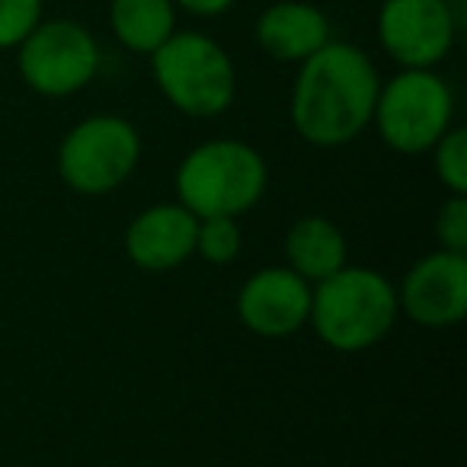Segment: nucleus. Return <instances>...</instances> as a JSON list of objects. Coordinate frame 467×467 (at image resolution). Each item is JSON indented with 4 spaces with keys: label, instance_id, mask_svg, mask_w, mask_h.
Segmentation results:
<instances>
[{
    "label": "nucleus",
    "instance_id": "nucleus-14",
    "mask_svg": "<svg viewBox=\"0 0 467 467\" xmlns=\"http://www.w3.org/2000/svg\"><path fill=\"white\" fill-rule=\"evenodd\" d=\"M109 26L129 52L154 55L176 33L173 0H109Z\"/></svg>",
    "mask_w": 467,
    "mask_h": 467
},
{
    "label": "nucleus",
    "instance_id": "nucleus-19",
    "mask_svg": "<svg viewBox=\"0 0 467 467\" xmlns=\"http://www.w3.org/2000/svg\"><path fill=\"white\" fill-rule=\"evenodd\" d=\"M234 0H173V7H182L195 16H218L231 7Z\"/></svg>",
    "mask_w": 467,
    "mask_h": 467
},
{
    "label": "nucleus",
    "instance_id": "nucleus-8",
    "mask_svg": "<svg viewBox=\"0 0 467 467\" xmlns=\"http://www.w3.org/2000/svg\"><path fill=\"white\" fill-rule=\"evenodd\" d=\"M448 0H384L378 14V42L400 67H435L454 46Z\"/></svg>",
    "mask_w": 467,
    "mask_h": 467
},
{
    "label": "nucleus",
    "instance_id": "nucleus-12",
    "mask_svg": "<svg viewBox=\"0 0 467 467\" xmlns=\"http://www.w3.org/2000/svg\"><path fill=\"white\" fill-rule=\"evenodd\" d=\"M256 42L275 61L301 65L330 42V20L324 10L301 0H279L256 20Z\"/></svg>",
    "mask_w": 467,
    "mask_h": 467
},
{
    "label": "nucleus",
    "instance_id": "nucleus-11",
    "mask_svg": "<svg viewBox=\"0 0 467 467\" xmlns=\"http://www.w3.org/2000/svg\"><path fill=\"white\" fill-rule=\"evenodd\" d=\"M199 218L180 202L150 205L125 231V256L144 273H170L195 256Z\"/></svg>",
    "mask_w": 467,
    "mask_h": 467
},
{
    "label": "nucleus",
    "instance_id": "nucleus-5",
    "mask_svg": "<svg viewBox=\"0 0 467 467\" xmlns=\"http://www.w3.org/2000/svg\"><path fill=\"white\" fill-rule=\"evenodd\" d=\"M454 93L432 67H400L381 84L375 122L381 141L397 154H426L451 129Z\"/></svg>",
    "mask_w": 467,
    "mask_h": 467
},
{
    "label": "nucleus",
    "instance_id": "nucleus-7",
    "mask_svg": "<svg viewBox=\"0 0 467 467\" xmlns=\"http://www.w3.org/2000/svg\"><path fill=\"white\" fill-rule=\"evenodd\" d=\"M23 84L42 97H74L99 71V46L90 29L74 20H42L16 46Z\"/></svg>",
    "mask_w": 467,
    "mask_h": 467
},
{
    "label": "nucleus",
    "instance_id": "nucleus-4",
    "mask_svg": "<svg viewBox=\"0 0 467 467\" xmlns=\"http://www.w3.org/2000/svg\"><path fill=\"white\" fill-rule=\"evenodd\" d=\"M154 84L173 109L214 119L237 97V71L224 48L202 33H173L150 55Z\"/></svg>",
    "mask_w": 467,
    "mask_h": 467
},
{
    "label": "nucleus",
    "instance_id": "nucleus-3",
    "mask_svg": "<svg viewBox=\"0 0 467 467\" xmlns=\"http://www.w3.org/2000/svg\"><path fill=\"white\" fill-rule=\"evenodd\" d=\"M173 186L195 218H241L266 192L269 167L254 144L214 138L182 157Z\"/></svg>",
    "mask_w": 467,
    "mask_h": 467
},
{
    "label": "nucleus",
    "instance_id": "nucleus-15",
    "mask_svg": "<svg viewBox=\"0 0 467 467\" xmlns=\"http://www.w3.org/2000/svg\"><path fill=\"white\" fill-rule=\"evenodd\" d=\"M244 234L237 218H199L195 231V254L212 266H227L241 256Z\"/></svg>",
    "mask_w": 467,
    "mask_h": 467
},
{
    "label": "nucleus",
    "instance_id": "nucleus-9",
    "mask_svg": "<svg viewBox=\"0 0 467 467\" xmlns=\"http://www.w3.org/2000/svg\"><path fill=\"white\" fill-rule=\"evenodd\" d=\"M397 307L429 330L458 327L467 314V254L435 250L413 263L397 285Z\"/></svg>",
    "mask_w": 467,
    "mask_h": 467
},
{
    "label": "nucleus",
    "instance_id": "nucleus-10",
    "mask_svg": "<svg viewBox=\"0 0 467 467\" xmlns=\"http://www.w3.org/2000/svg\"><path fill=\"white\" fill-rule=\"evenodd\" d=\"M314 285L288 266H266L254 273L237 292V317L263 339L298 333L311 317Z\"/></svg>",
    "mask_w": 467,
    "mask_h": 467
},
{
    "label": "nucleus",
    "instance_id": "nucleus-2",
    "mask_svg": "<svg viewBox=\"0 0 467 467\" xmlns=\"http://www.w3.org/2000/svg\"><path fill=\"white\" fill-rule=\"evenodd\" d=\"M400 307L397 285L384 273L346 263L330 279L317 282L307 324L333 352H365L394 330Z\"/></svg>",
    "mask_w": 467,
    "mask_h": 467
},
{
    "label": "nucleus",
    "instance_id": "nucleus-1",
    "mask_svg": "<svg viewBox=\"0 0 467 467\" xmlns=\"http://www.w3.org/2000/svg\"><path fill=\"white\" fill-rule=\"evenodd\" d=\"M378 90L381 78L368 55L349 42L330 39L301 61L288 116L307 144L343 148L371 125Z\"/></svg>",
    "mask_w": 467,
    "mask_h": 467
},
{
    "label": "nucleus",
    "instance_id": "nucleus-17",
    "mask_svg": "<svg viewBox=\"0 0 467 467\" xmlns=\"http://www.w3.org/2000/svg\"><path fill=\"white\" fill-rule=\"evenodd\" d=\"M42 23V0H0V48H16Z\"/></svg>",
    "mask_w": 467,
    "mask_h": 467
},
{
    "label": "nucleus",
    "instance_id": "nucleus-18",
    "mask_svg": "<svg viewBox=\"0 0 467 467\" xmlns=\"http://www.w3.org/2000/svg\"><path fill=\"white\" fill-rule=\"evenodd\" d=\"M435 241L439 250L467 254V195H448L435 214Z\"/></svg>",
    "mask_w": 467,
    "mask_h": 467
},
{
    "label": "nucleus",
    "instance_id": "nucleus-16",
    "mask_svg": "<svg viewBox=\"0 0 467 467\" xmlns=\"http://www.w3.org/2000/svg\"><path fill=\"white\" fill-rule=\"evenodd\" d=\"M435 176L451 195H467V131L464 129H448L445 135L435 141Z\"/></svg>",
    "mask_w": 467,
    "mask_h": 467
},
{
    "label": "nucleus",
    "instance_id": "nucleus-13",
    "mask_svg": "<svg viewBox=\"0 0 467 467\" xmlns=\"http://www.w3.org/2000/svg\"><path fill=\"white\" fill-rule=\"evenodd\" d=\"M285 260L292 273L317 285L346 266L349 244L337 221L324 218V214H305L285 234Z\"/></svg>",
    "mask_w": 467,
    "mask_h": 467
},
{
    "label": "nucleus",
    "instance_id": "nucleus-6",
    "mask_svg": "<svg viewBox=\"0 0 467 467\" xmlns=\"http://www.w3.org/2000/svg\"><path fill=\"white\" fill-rule=\"evenodd\" d=\"M141 135L122 116H90L65 135L58 173L78 195H109L135 173Z\"/></svg>",
    "mask_w": 467,
    "mask_h": 467
}]
</instances>
